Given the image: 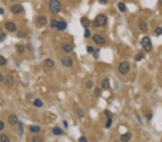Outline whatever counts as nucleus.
Wrapping results in <instances>:
<instances>
[{
  "instance_id": "35",
  "label": "nucleus",
  "mask_w": 162,
  "mask_h": 142,
  "mask_svg": "<svg viewBox=\"0 0 162 142\" xmlns=\"http://www.w3.org/2000/svg\"><path fill=\"white\" fill-rule=\"evenodd\" d=\"M93 87V82L92 80H89L86 83V88L87 89H91Z\"/></svg>"
},
{
  "instance_id": "42",
  "label": "nucleus",
  "mask_w": 162,
  "mask_h": 142,
  "mask_svg": "<svg viewBox=\"0 0 162 142\" xmlns=\"http://www.w3.org/2000/svg\"><path fill=\"white\" fill-rule=\"evenodd\" d=\"M5 78V76H4V75L2 73H0V82H4Z\"/></svg>"
},
{
  "instance_id": "48",
  "label": "nucleus",
  "mask_w": 162,
  "mask_h": 142,
  "mask_svg": "<svg viewBox=\"0 0 162 142\" xmlns=\"http://www.w3.org/2000/svg\"><path fill=\"white\" fill-rule=\"evenodd\" d=\"M146 117H147L148 120H151V118H152V115L151 114H148V115H146Z\"/></svg>"
},
{
  "instance_id": "21",
  "label": "nucleus",
  "mask_w": 162,
  "mask_h": 142,
  "mask_svg": "<svg viewBox=\"0 0 162 142\" xmlns=\"http://www.w3.org/2000/svg\"><path fill=\"white\" fill-rule=\"evenodd\" d=\"M139 28L141 31L143 32H147L148 29V25L145 22H141L140 24H139Z\"/></svg>"
},
{
  "instance_id": "47",
  "label": "nucleus",
  "mask_w": 162,
  "mask_h": 142,
  "mask_svg": "<svg viewBox=\"0 0 162 142\" xmlns=\"http://www.w3.org/2000/svg\"><path fill=\"white\" fill-rule=\"evenodd\" d=\"M4 14H5V10L3 8L0 7V15H2Z\"/></svg>"
},
{
  "instance_id": "33",
  "label": "nucleus",
  "mask_w": 162,
  "mask_h": 142,
  "mask_svg": "<svg viewBox=\"0 0 162 142\" xmlns=\"http://www.w3.org/2000/svg\"><path fill=\"white\" fill-rule=\"evenodd\" d=\"M84 36L85 38H89L91 36V32H90V30L89 29H85Z\"/></svg>"
},
{
  "instance_id": "2",
  "label": "nucleus",
  "mask_w": 162,
  "mask_h": 142,
  "mask_svg": "<svg viewBox=\"0 0 162 142\" xmlns=\"http://www.w3.org/2000/svg\"><path fill=\"white\" fill-rule=\"evenodd\" d=\"M49 7L53 15L58 14L61 10V5L58 0H51L49 2Z\"/></svg>"
},
{
  "instance_id": "15",
  "label": "nucleus",
  "mask_w": 162,
  "mask_h": 142,
  "mask_svg": "<svg viewBox=\"0 0 162 142\" xmlns=\"http://www.w3.org/2000/svg\"><path fill=\"white\" fill-rule=\"evenodd\" d=\"M44 64H45V65H46L47 68H53V67L55 66V63H54V61H53L52 59H51V58H47V59H46L45 61H44Z\"/></svg>"
},
{
  "instance_id": "40",
  "label": "nucleus",
  "mask_w": 162,
  "mask_h": 142,
  "mask_svg": "<svg viewBox=\"0 0 162 142\" xmlns=\"http://www.w3.org/2000/svg\"><path fill=\"white\" fill-rule=\"evenodd\" d=\"M78 142H88V140L86 137L84 136H82L80 137L79 139H78Z\"/></svg>"
},
{
  "instance_id": "9",
  "label": "nucleus",
  "mask_w": 162,
  "mask_h": 142,
  "mask_svg": "<svg viewBox=\"0 0 162 142\" xmlns=\"http://www.w3.org/2000/svg\"><path fill=\"white\" fill-rule=\"evenodd\" d=\"M5 84L6 86H7L8 88H12L13 85H14V79L12 78V75H7L5 76V81H4Z\"/></svg>"
},
{
  "instance_id": "28",
  "label": "nucleus",
  "mask_w": 162,
  "mask_h": 142,
  "mask_svg": "<svg viewBox=\"0 0 162 142\" xmlns=\"http://www.w3.org/2000/svg\"><path fill=\"white\" fill-rule=\"evenodd\" d=\"M25 47L24 44H19L17 46V51L20 54H22L25 52Z\"/></svg>"
},
{
  "instance_id": "7",
  "label": "nucleus",
  "mask_w": 162,
  "mask_h": 142,
  "mask_svg": "<svg viewBox=\"0 0 162 142\" xmlns=\"http://www.w3.org/2000/svg\"><path fill=\"white\" fill-rule=\"evenodd\" d=\"M93 41L97 44H103L105 43V38L100 35V34H94L92 37Z\"/></svg>"
},
{
  "instance_id": "22",
  "label": "nucleus",
  "mask_w": 162,
  "mask_h": 142,
  "mask_svg": "<svg viewBox=\"0 0 162 142\" xmlns=\"http://www.w3.org/2000/svg\"><path fill=\"white\" fill-rule=\"evenodd\" d=\"M18 131H19L20 136H22L23 134V132H24V125L22 121L18 122Z\"/></svg>"
},
{
  "instance_id": "8",
  "label": "nucleus",
  "mask_w": 162,
  "mask_h": 142,
  "mask_svg": "<svg viewBox=\"0 0 162 142\" xmlns=\"http://www.w3.org/2000/svg\"><path fill=\"white\" fill-rule=\"evenodd\" d=\"M5 27L7 30L11 32H15L17 30V27L15 24L12 22H7L5 24Z\"/></svg>"
},
{
  "instance_id": "49",
  "label": "nucleus",
  "mask_w": 162,
  "mask_h": 142,
  "mask_svg": "<svg viewBox=\"0 0 162 142\" xmlns=\"http://www.w3.org/2000/svg\"><path fill=\"white\" fill-rule=\"evenodd\" d=\"M158 4L159 5L162 6V0H158Z\"/></svg>"
},
{
  "instance_id": "4",
  "label": "nucleus",
  "mask_w": 162,
  "mask_h": 142,
  "mask_svg": "<svg viewBox=\"0 0 162 142\" xmlns=\"http://www.w3.org/2000/svg\"><path fill=\"white\" fill-rule=\"evenodd\" d=\"M131 69V64L128 61H123L122 63H120L119 66H118V70L120 73L123 75H127Z\"/></svg>"
},
{
  "instance_id": "45",
  "label": "nucleus",
  "mask_w": 162,
  "mask_h": 142,
  "mask_svg": "<svg viewBox=\"0 0 162 142\" xmlns=\"http://www.w3.org/2000/svg\"><path fill=\"white\" fill-rule=\"evenodd\" d=\"M27 48H28V50H29L30 51L33 50V47L32 46V44H31V43H30V44H27Z\"/></svg>"
},
{
  "instance_id": "38",
  "label": "nucleus",
  "mask_w": 162,
  "mask_h": 142,
  "mask_svg": "<svg viewBox=\"0 0 162 142\" xmlns=\"http://www.w3.org/2000/svg\"><path fill=\"white\" fill-rule=\"evenodd\" d=\"M155 33L157 35H161L162 34V28L161 27H156L155 29Z\"/></svg>"
},
{
  "instance_id": "6",
  "label": "nucleus",
  "mask_w": 162,
  "mask_h": 142,
  "mask_svg": "<svg viewBox=\"0 0 162 142\" xmlns=\"http://www.w3.org/2000/svg\"><path fill=\"white\" fill-rule=\"evenodd\" d=\"M24 10V8L22 5L20 4H15L11 7V12L14 15H18L22 12Z\"/></svg>"
},
{
  "instance_id": "18",
  "label": "nucleus",
  "mask_w": 162,
  "mask_h": 142,
  "mask_svg": "<svg viewBox=\"0 0 162 142\" xmlns=\"http://www.w3.org/2000/svg\"><path fill=\"white\" fill-rule=\"evenodd\" d=\"M40 130H41V128H40L39 126L37 125H31L30 126V131L32 132V133H38L40 131Z\"/></svg>"
},
{
  "instance_id": "19",
  "label": "nucleus",
  "mask_w": 162,
  "mask_h": 142,
  "mask_svg": "<svg viewBox=\"0 0 162 142\" xmlns=\"http://www.w3.org/2000/svg\"><path fill=\"white\" fill-rule=\"evenodd\" d=\"M63 133L62 128H59V127H56L53 129V133L55 135V136H61L62 135Z\"/></svg>"
},
{
  "instance_id": "1",
  "label": "nucleus",
  "mask_w": 162,
  "mask_h": 142,
  "mask_svg": "<svg viewBox=\"0 0 162 142\" xmlns=\"http://www.w3.org/2000/svg\"><path fill=\"white\" fill-rule=\"evenodd\" d=\"M107 22V17L106 15L100 14L98 15L93 21V26L94 27H104Z\"/></svg>"
},
{
  "instance_id": "37",
  "label": "nucleus",
  "mask_w": 162,
  "mask_h": 142,
  "mask_svg": "<svg viewBox=\"0 0 162 142\" xmlns=\"http://www.w3.org/2000/svg\"><path fill=\"white\" fill-rule=\"evenodd\" d=\"M94 50H95L94 49V47H93L92 46H91V45L87 47V51L89 53H93L94 52Z\"/></svg>"
},
{
  "instance_id": "46",
  "label": "nucleus",
  "mask_w": 162,
  "mask_h": 142,
  "mask_svg": "<svg viewBox=\"0 0 162 142\" xmlns=\"http://www.w3.org/2000/svg\"><path fill=\"white\" fill-rule=\"evenodd\" d=\"M63 126H64V127H65L66 128H68V122H67L66 121H63Z\"/></svg>"
},
{
  "instance_id": "12",
  "label": "nucleus",
  "mask_w": 162,
  "mask_h": 142,
  "mask_svg": "<svg viewBox=\"0 0 162 142\" xmlns=\"http://www.w3.org/2000/svg\"><path fill=\"white\" fill-rule=\"evenodd\" d=\"M131 138H132V134L130 132H128V133H123L121 135L120 139L122 142H128V141H130Z\"/></svg>"
},
{
  "instance_id": "44",
  "label": "nucleus",
  "mask_w": 162,
  "mask_h": 142,
  "mask_svg": "<svg viewBox=\"0 0 162 142\" xmlns=\"http://www.w3.org/2000/svg\"><path fill=\"white\" fill-rule=\"evenodd\" d=\"M99 2L102 5H107V0H99Z\"/></svg>"
},
{
  "instance_id": "30",
  "label": "nucleus",
  "mask_w": 162,
  "mask_h": 142,
  "mask_svg": "<svg viewBox=\"0 0 162 142\" xmlns=\"http://www.w3.org/2000/svg\"><path fill=\"white\" fill-rule=\"evenodd\" d=\"M102 90L99 88H95V90H94V94H95V96L97 98H99L102 96Z\"/></svg>"
},
{
  "instance_id": "10",
  "label": "nucleus",
  "mask_w": 162,
  "mask_h": 142,
  "mask_svg": "<svg viewBox=\"0 0 162 142\" xmlns=\"http://www.w3.org/2000/svg\"><path fill=\"white\" fill-rule=\"evenodd\" d=\"M8 122L12 126H15V125L17 124L18 122H19L17 116L16 114H14V113L10 115L9 117H8Z\"/></svg>"
},
{
  "instance_id": "5",
  "label": "nucleus",
  "mask_w": 162,
  "mask_h": 142,
  "mask_svg": "<svg viewBox=\"0 0 162 142\" xmlns=\"http://www.w3.org/2000/svg\"><path fill=\"white\" fill-rule=\"evenodd\" d=\"M61 63H62V65L64 67L71 68L73 65V60L70 57H68V56H64L61 59Z\"/></svg>"
},
{
  "instance_id": "36",
  "label": "nucleus",
  "mask_w": 162,
  "mask_h": 142,
  "mask_svg": "<svg viewBox=\"0 0 162 142\" xmlns=\"http://www.w3.org/2000/svg\"><path fill=\"white\" fill-rule=\"evenodd\" d=\"M7 38V34L5 33H1L0 34V42H4Z\"/></svg>"
},
{
  "instance_id": "29",
  "label": "nucleus",
  "mask_w": 162,
  "mask_h": 142,
  "mask_svg": "<svg viewBox=\"0 0 162 142\" xmlns=\"http://www.w3.org/2000/svg\"><path fill=\"white\" fill-rule=\"evenodd\" d=\"M76 113H77V115L78 116V117H80V118H83L84 116V111L82 109V108H77V110H76Z\"/></svg>"
},
{
  "instance_id": "3",
  "label": "nucleus",
  "mask_w": 162,
  "mask_h": 142,
  "mask_svg": "<svg viewBox=\"0 0 162 142\" xmlns=\"http://www.w3.org/2000/svg\"><path fill=\"white\" fill-rule=\"evenodd\" d=\"M141 45L143 47V48L145 50L146 52L147 53H151L153 49V46H152V43L151 41V39L148 37V36H145L142 38L141 39Z\"/></svg>"
},
{
  "instance_id": "32",
  "label": "nucleus",
  "mask_w": 162,
  "mask_h": 142,
  "mask_svg": "<svg viewBox=\"0 0 162 142\" xmlns=\"http://www.w3.org/2000/svg\"><path fill=\"white\" fill-rule=\"evenodd\" d=\"M112 124V118H108V120H107V123H106V124H105V127H106V128H110L111 127Z\"/></svg>"
},
{
  "instance_id": "43",
  "label": "nucleus",
  "mask_w": 162,
  "mask_h": 142,
  "mask_svg": "<svg viewBox=\"0 0 162 142\" xmlns=\"http://www.w3.org/2000/svg\"><path fill=\"white\" fill-rule=\"evenodd\" d=\"M4 128H5V123H3V121H0V131L3 130Z\"/></svg>"
},
{
  "instance_id": "39",
  "label": "nucleus",
  "mask_w": 162,
  "mask_h": 142,
  "mask_svg": "<svg viewBox=\"0 0 162 142\" xmlns=\"http://www.w3.org/2000/svg\"><path fill=\"white\" fill-rule=\"evenodd\" d=\"M143 58H144V56H143V55H141V54H138V55L136 56L135 60H136V61L138 62V61H141Z\"/></svg>"
},
{
  "instance_id": "20",
  "label": "nucleus",
  "mask_w": 162,
  "mask_h": 142,
  "mask_svg": "<svg viewBox=\"0 0 162 142\" xmlns=\"http://www.w3.org/2000/svg\"><path fill=\"white\" fill-rule=\"evenodd\" d=\"M33 105L34 106H35L36 108H41L43 106V103L42 102V101L39 99V98H37L35 99L34 101H33Z\"/></svg>"
},
{
  "instance_id": "16",
  "label": "nucleus",
  "mask_w": 162,
  "mask_h": 142,
  "mask_svg": "<svg viewBox=\"0 0 162 142\" xmlns=\"http://www.w3.org/2000/svg\"><path fill=\"white\" fill-rule=\"evenodd\" d=\"M102 88L104 90H108L110 88V80L108 78H105L102 82Z\"/></svg>"
},
{
  "instance_id": "14",
  "label": "nucleus",
  "mask_w": 162,
  "mask_h": 142,
  "mask_svg": "<svg viewBox=\"0 0 162 142\" xmlns=\"http://www.w3.org/2000/svg\"><path fill=\"white\" fill-rule=\"evenodd\" d=\"M66 27H67V23L64 21H60V22H58L56 29L58 31H63L66 29Z\"/></svg>"
},
{
  "instance_id": "13",
  "label": "nucleus",
  "mask_w": 162,
  "mask_h": 142,
  "mask_svg": "<svg viewBox=\"0 0 162 142\" xmlns=\"http://www.w3.org/2000/svg\"><path fill=\"white\" fill-rule=\"evenodd\" d=\"M80 22H81V24H82V27H83L84 28H85V29H88V27H89V25H90V21H89V20L87 17H83L81 18Z\"/></svg>"
},
{
  "instance_id": "41",
  "label": "nucleus",
  "mask_w": 162,
  "mask_h": 142,
  "mask_svg": "<svg viewBox=\"0 0 162 142\" xmlns=\"http://www.w3.org/2000/svg\"><path fill=\"white\" fill-rule=\"evenodd\" d=\"M105 113L106 116L107 117V118H111L112 113H111V112H110V111H108V110H105Z\"/></svg>"
},
{
  "instance_id": "27",
  "label": "nucleus",
  "mask_w": 162,
  "mask_h": 142,
  "mask_svg": "<svg viewBox=\"0 0 162 142\" xmlns=\"http://www.w3.org/2000/svg\"><path fill=\"white\" fill-rule=\"evenodd\" d=\"M7 63V59L4 56L0 55V66H5V65H6Z\"/></svg>"
},
{
  "instance_id": "24",
  "label": "nucleus",
  "mask_w": 162,
  "mask_h": 142,
  "mask_svg": "<svg viewBox=\"0 0 162 142\" xmlns=\"http://www.w3.org/2000/svg\"><path fill=\"white\" fill-rule=\"evenodd\" d=\"M0 142H10V140L7 135L2 134L0 136Z\"/></svg>"
},
{
  "instance_id": "23",
  "label": "nucleus",
  "mask_w": 162,
  "mask_h": 142,
  "mask_svg": "<svg viewBox=\"0 0 162 142\" xmlns=\"http://www.w3.org/2000/svg\"><path fill=\"white\" fill-rule=\"evenodd\" d=\"M117 7H118L119 10L120 12H124L126 11V6H125V5L123 2H120V3H118Z\"/></svg>"
},
{
  "instance_id": "26",
  "label": "nucleus",
  "mask_w": 162,
  "mask_h": 142,
  "mask_svg": "<svg viewBox=\"0 0 162 142\" xmlns=\"http://www.w3.org/2000/svg\"><path fill=\"white\" fill-rule=\"evenodd\" d=\"M27 33L25 32L24 31H22V30H20L17 33V37L18 38H25L27 37Z\"/></svg>"
},
{
  "instance_id": "25",
  "label": "nucleus",
  "mask_w": 162,
  "mask_h": 142,
  "mask_svg": "<svg viewBox=\"0 0 162 142\" xmlns=\"http://www.w3.org/2000/svg\"><path fill=\"white\" fill-rule=\"evenodd\" d=\"M32 142H43V138L40 136H34L32 138Z\"/></svg>"
},
{
  "instance_id": "17",
  "label": "nucleus",
  "mask_w": 162,
  "mask_h": 142,
  "mask_svg": "<svg viewBox=\"0 0 162 142\" xmlns=\"http://www.w3.org/2000/svg\"><path fill=\"white\" fill-rule=\"evenodd\" d=\"M73 47L69 44H65L63 46V50L66 53H70L73 51Z\"/></svg>"
},
{
  "instance_id": "34",
  "label": "nucleus",
  "mask_w": 162,
  "mask_h": 142,
  "mask_svg": "<svg viewBox=\"0 0 162 142\" xmlns=\"http://www.w3.org/2000/svg\"><path fill=\"white\" fill-rule=\"evenodd\" d=\"M93 56L95 59H98L99 58V50H95L94 52L93 53Z\"/></svg>"
},
{
  "instance_id": "31",
  "label": "nucleus",
  "mask_w": 162,
  "mask_h": 142,
  "mask_svg": "<svg viewBox=\"0 0 162 142\" xmlns=\"http://www.w3.org/2000/svg\"><path fill=\"white\" fill-rule=\"evenodd\" d=\"M58 22L56 20H53L51 22V24H50V27L51 28H57V26H58Z\"/></svg>"
},
{
  "instance_id": "11",
  "label": "nucleus",
  "mask_w": 162,
  "mask_h": 142,
  "mask_svg": "<svg viewBox=\"0 0 162 142\" xmlns=\"http://www.w3.org/2000/svg\"><path fill=\"white\" fill-rule=\"evenodd\" d=\"M36 22H37V24L40 26H45L48 22L47 17L44 15H40L37 18Z\"/></svg>"
}]
</instances>
